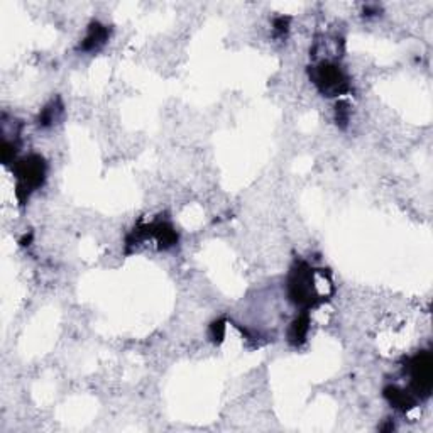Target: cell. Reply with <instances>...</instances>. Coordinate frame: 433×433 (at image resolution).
<instances>
[{
    "instance_id": "cell-6",
    "label": "cell",
    "mask_w": 433,
    "mask_h": 433,
    "mask_svg": "<svg viewBox=\"0 0 433 433\" xmlns=\"http://www.w3.org/2000/svg\"><path fill=\"white\" fill-rule=\"evenodd\" d=\"M383 394H385L386 401L389 403L393 408L400 409V412H409V409L415 408L416 405V398L413 396L409 391L401 389L398 386H386L383 389Z\"/></svg>"
},
{
    "instance_id": "cell-2",
    "label": "cell",
    "mask_w": 433,
    "mask_h": 433,
    "mask_svg": "<svg viewBox=\"0 0 433 433\" xmlns=\"http://www.w3.org/2000/svg\"><path fill=\"white\" fill-rule=\"evenodd\" d=\"M14 176H16V196L24 205L33 192L41 188L46 180V163L41 156L31 154L22 158L14 165Z\"/></svg>"
},
{
    "instance_id": "cell-7",
    "label": "cell",
    "mask_w": 433,
    "mask_h": 433,
    "mask_svg": "<svg viewBox=\"0 0 433 433\" xmlns=\"http://www.w3.org/2000/svg\"><path fill=\"white\" fill-rule=\"evenodd\" d=\"M310 332V315L308 311H302L298 317L291 322L290 329H288V342L293 347H302L306 342Z\"/></svg>"
},
{
    "instance_id": "cell-5",
    "label": "cell",
    "mask_w": 433,
    "mask_h": 433,
    "mask_svg": "<svg viewBox=\"0 0 433 433\" xmlns=\"http://www.w3.org/2000/svg\"><path fill=\"white\" fill-rule=\"evenodd\" d=\"M109 41V29L105 28L100 22H92L89 26V31H86V36L83 37V41L80 43V49L86 53L98 51L105 43Z\"/></svg>"
},
{
    "instance_id": "cell-4",
    "label": "cell",
    "mask_w": 433,
    "mask_h": 433,
    "mask_svg": "<svg viewBox=\"0 0 433 433\" xmlns=\"http://www.w3.org/2000/svg\"><path fill=\"white\" fill-rule=\"evenodd\" d=\"M311 80L326 97H337V95L349 92V82L344 70L332 62H324L315 66L311 71Z\"/></svg>"
},
{
    "instance_id": "cell-1",
    "label": "cell",
    "mask_w": 433,
    "mask_h": 433,
    "mask_svg": "<svg viewBox=\"0 0 433 433\" xmlns=\"http://www.w3.org/2000/svg\"><path fill=\"white\" fill-rule=\"evenodd\" d=\"M329 278L324 269L311 268L305 261H295L288 275V298L303 311H310L329 300V295L320 291V281Z\"/></svg>"
},
{
    "instance_id": "cell-3",
    "label": "cell",
    "mask_w": 433,
    "mask_h": 433,
    "mask_svg": "<svg viewBox=\"0 0 433 433\" xmlns=\"http://www.w3.org/2000/svg\"><path fill=\"white\" fill-rule=\"evenodd\" d=\"M409 374V389L415 398L428 400L433 391V357L428 351L418 352L406 366Z\"/></svg>"
},
{
    "instance_id": "cell-11",
    "label": "cell",
    "mask_w": 433,
    "mask_h": 433,
    "mask_svg": "<svg viewBox=\"0 0 433 433\" xmlns=\"http://www.w3.org/2000/svg\"><path fill=\"white\" fill-rule=\"evenodd\" d=\"M288 22H290V19H288V17L276 19V22H275L276 31H278V33H286L288 31Z\"/></svg>"
},
{
    "instance_id": "cell-8",
    "label": "cell",
    "mask_w": 433,
    "mask_h": 433,
    "mask_svg": "<svg viewBox=\"0 0 433 433\" xmlns=\"http://www.w3.org/2000/svg\"><path fill=\"white\" fill-rule=\"evenodd\" d=\"M62 110H63V105L59 104V100L49 102L46 107L41 110L39 117H37V125L43 129H48V127H51V125H55L56 120H58V116L62 113Z\"/></svg>"
},
{
    "instance_id": "cell-10",
    "label": "cell",
    "mask_w": 433,
    "mask_h": 433,
    "mask_svg": "<svg viewBox=\"0 0 433 433\" xmlns=\"http://www.w3.org/2000/svg\"><path fill=\"white\" fill-rule=\"evenodd\" d=\"M347 120H349L347 104H345V102H340V104H337V124H340L342 127H345Z\"/></svg>"
},
{
    "instance_id": "cell-9",
    "label": "cell",
    "mask_w": 433,
    "mask_h": 433,
    "mask_svg": "<svg viewBox=\"0 0 433 433\" xmlns=\"http://www.w3.org/2000/svg\"><path fill=\"white\" fill-rule=\"evenodd\" d=\"M210 337L215 344H220L225 337V320H217L210 325Z\"/></svg>"
}]
</instances>
